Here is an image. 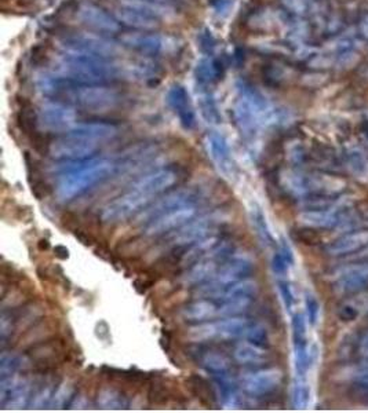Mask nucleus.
Instances as JSON below:
<instances>
[{
    "label": "nucleus",
    "instance_id": "nucleus-46",
    "mask_svg": "<svg viewBox=\"0 0 368 413\" xmlns=\"http://www.w3.org/2000/svg\"><path fill=\"white\" fill-rule=\"evenodd\" d=\"M148 398L151 402L154 404H164L168 401L170 395H171V388H168V385L164 380H158L155 382L148 392Z\"/></svg>",
    "mask_w": 368,
    "mask_h": 413
},
{
    "label": "nucleus",
    "instance_id": "nucleus-27",
    "mask_svg": "<svg viewBox=\"0 0 368 413\" xmlns=\"http://www.w3.org/2000/svg\"><path fill=\"white\" fill-rule=\"evenodd\" d=\"M72 132H76L103 145L104 142L112 141L113 138L119 135V127L113 123H103V122L78 123L75 129H72Z\"/></svg>",
    "mask_w": 368,
    "mask_h": 413
},
{
    "label": "nucleus",
    "instance_id": "nucleus-50",
    "mask_svg": "<svg viewBox=\"0 0 368 413\" xmlns=\"http://www.w3.org/2000/svg\"><path fill=\"white\" fill-rule=\"evenodd\" d=\"M197 43H199V47L200 50L205 52V54H212L214 49H215V37L212 35L210 29L205 28L199 36H197Z\"/></svg>",
    "mask_w": 368,
    "mask_h": 413
},
{
    "label": "nucleus",
    "instance_id": "nucleus-10",
    "mask_svg": "<svg viewBox=\"0 0 368 413\" xmlns=\"http://www.w3.org/2000/svg\"><path fill=\"white\" fill-rule=\"evenodd\" d=\"M152 202L144 196L137 189L130 187L123 194L117 196L101 209L100 218L104 223L116 225L127 221L132 215H138L144 208L149 206Z\"/></svg>",
    "mask_w": 368,
    "mask_h": 413
},
{
    "label": "nucleus",
    "instance_id": "nucleus-45",
    "mask_svg": "<svg viewBox=\"0 0 368 413\" xmlns=\"http://www.w3.org/2000/svg\"><path fill=\"white\" fill-rule=\"evenodd\" d=\"M277 289L282 298V302L287 311H292L295 308V293L292 289V285L289 283V277H277L276 279Z\"/></svg>",
    "mask_w": 368,
    "mask_h": 413
},
{
    "label": "nucleus",
    "instance_id": "nucleus-5",
    "mask_svg": "<svg viewBox=\"0 0 368 413\" xmlns=\"http://www.w3.org/2000/svg\"><path fill=\"white\" fill-rule=\"evenodd\" d=\"M251 321L243 315L224 317L217 321H206L195 324L188 331V339L195 343L210 340H235L243 337Z\"/></svg>",
    "mask_w": 368,
    "mask_h": 413
},
{
    "label": "nucleus",
    "instance_id": "nucleus-54",
    "mask_svg": "<svg viewBox=\"0 0 368 413\" xmlns=\"http://www.w3.org/2000/svg\"><path fill=\"white\" fill-rule=\"evenodd\" d=\"M360 32H362L363 37L368 39V14L362 20V23H360Z\"/></svg>",
    "mask_w": 368,
    "mask_h": 413
},
{
    "label": "nucleus",
    "instance_id": "nucleus-29",
    "mask_svg": "<svg viewBox=\"0 0 368 413\" xmlns=\"http://www.w3.org/2000/svg\"><path fill=\"white\" fill-rule=\"evenodd\" d=\"M181 314L186 321L199 324L206 322L218 317V305L210 299H196L188 303Z\"/></svg>",
    "mask_w": 368,
    "mask_h": 413
},
{
    "label": "nucleus",
    "instance_id": "nucleus-12",
    "mask_svg": "<svg viewBox=\"0 0 368 413\" xmlns=\"http://www.w3.org/2000/svg\"><path fill=\"white\" fill-rule=\"evenodd\" d=\"M64 50L86 52L90 55L113 59V57H116L119 52V46L110 39L104 37L101 33L94 32L68 36L64 40Z\"/></svg>",
    "mask_w": 368,
    "mask_h": 413
},
{
    "label": "nucleus",
    "instance_id": "nucleus-48",
    "mask_svg": "<svg viewBox=\"0 0 368 413\" xmlns=\"http://www.w3.org/2000/svg\"><path fill=\"white\" fill-rule=\"evenodd\" d=\"M305 308H306V318L308 322L315 327L320 317V303L316 299L315 295L311 292L305 293Z\"/></svg>",
    "mask_w": 368,
    "mask_h": 413
},
{
    "label": "nucleus",
    "instance_id": "nucleus-52",
    "mask_svg": "<svg viewBox=\"0 0 368 413\" xmlns=\"http://www.w3.org/2000/svg\"><path fill=\"white\" fill-rule=\"evenodd\" d=\"M279 251L282 252V255L287 259V262H289V264L292 266V264H294V254H292V250H291L289 243H287L284 238L280 241Z\"/></svg>",
    "mask_w": 368,
    "mask_h": 413
},
{
    "label": "nucleus",
    "instance_id": "nucleus-55",
    "mask_svg": "<svg viewBox=\"0 0 368 413\" xmlns=\"http://www.w3.org/2000/svg\"><path fill=\"white\" fill-rule=\"evenodd\" d=\"M366 136H367V145H368V131L366 132Z\"/></svg>",
    "mask_w": 368,
    "mask_h": 413
},
{
    "label": "nucleus",
    "instance_id": "nucleus-42",
    "mask_svg": "<svg viewBox=\"0 0 368 413\" xmlns=\"http://www.w3.org/2000/svg\"><path fill=\"white\" fill-rule=\"evenodd\" d=\"M243 337H244V340L251 342V343L265 347V349H268L270 344L269 331L263 322H250Z\"/></svg>",
    "mask_w": 368,
    "mask_h": 413
},
{
    "label": "nucleus",
    "instance_id": "nucleus-13",
    "mask_svg": "<svg viewBox=\"0 0 368 413\" xmlns=\"http://www.w3.org/2000/svg\"><path fill=\"white\" fill-rule=\"evenodd\" d=\"M222 222V215L212 212L209 215H203L197 219H192L188 222L181 229L171 233V244L173 248H185L188 245H192L200 240H205L210 237L212 231L221 225Z\"/></svg>",
    "mask_w": 368,
    "mask_h": 413
},
{
    "label": "nucleus",
    "instance_id": "nucleus-53",
    "mask_svg": "<svg viewBox=\"0 0 368 413\" xmlns=\"http://www.w3.org/2000/svg\"><path fill=\"white\" fill-rule=\"evenodd\" d=\"M357 351H359V354L362 357H364L368 360V331L360 336L359 343H357Z\"/></svg>",
    "mask_w": 368,
    "mask_h": 413
},
{
    "label": "nucleus",
    "instance_id": "nucleus-40",
    "mask_svg": "<svg viewBox=\"0 0 368 413\" xmlns=\"http://www.w3.org/2000/svg\"><path fill=\"white\" fill-rule=\"evenodd\" d=\"M254 299L248 298H234V299H224L218 305V317H234V315H241L250 309L251 303Z\"/></svg>",
    "mask_w": 368,
    "mask_h": 413
},
{
    "label": "nucleus",
    "instance_id": "nucleus-11",
    "mask_svg": "<svg viewBox=\"0 0 368 413\" xmlns=\"http://www.w3.org/2000/svg\"><path fill=\"white\" fill-rule=\"evenodd\" d=\"M292 346H294V366L297 378H306L315 359V353L309 346L306 336V321L304 314L297 313L291 320Z\"/></svg>",
    "mask_w": 368,
    "mask_h": 413
},
{
    "label": "nucleus",
    "instance_id": "nucleus-43",
    "mask_svg": "<svg viewBox=\"0 0 368 413\" xmlns=\"http://www.w3.org/2000/svg\"><path fill=\"white\" fill-rule=\"evenodd\" d=\"M132 1L142 4L144 7L149 8L151 11H154L161 18L171 16L176 11L173 0H132Z\"/></svg>",
    "mask_w": 368,
    "mask_h": 413
},
{
    "label": "nucleus",
    "instance_id": "nucleus-3",
    "mask_svg": "<svg viewBox=\"0 0 368 413\" xmlns=\"http://www.w3.org/2000/svg\"><path fill=\"white\" fill-rule=\"evenodd\" d=\"M58 75L74 86L110 84L119 78L120 69L110 58L64 50L58 59Z\"/></svg>",
    "mask_w": 368,
    "mask_h": 413
},
{
    "label": "nucleus",
    "instance_id": "nucleus-1",
    "mask_svg": "<svg viewBox=\"0 0 368 413\" xmlns=\"http://www.w3.org/2000/svg\"><path fill=\"white\" fill-rule=\"evenodd\" d=\"M279 182L286 194L301 202L305 209H314L334 202L345 189V182L337 177L299 170L282 174Z\"/></svg>",
    "mask_w": 368,
    "mask_h": 413
},
{
    "label": "nucleus",
    "instance_id": "nucleus-9",
    "mask_svg": "<svg viewBox=\"0 0 368 413\" xmlns=\"http://www.w3.org/2000/svg\"><path fill=\"white\" fill-rule=\"evenodd\" d=\"M38 124L47 134H67L78 124V113L68 103L47 101L38 110Z\"/></svg>",
    "mask_w": 368,
    "mask_h": 413
},
{
    "label": "nucleus",
    "instance_id": "nucleus-17",
    "mask_svg": "<svg viewBox=\"0 0 368 413\" xmlns=\"http://www.w3.org/2000/svg\"><path fill=\"white\" fill-rule=\"evenodd\" d=\"M68 354V347L61 339H47L30 347L28 357L38 371L46 373L52 372L59 362L64 361Z\"/></svg>",
    "mask_w": 368,
    "mask_h": 413
},
{
    "label": "nucleus",
    "instance_id": "nucleus-21",
    "mask_svg": "<svg viewBox=\"0 0 368 413\" xmlns=\"http://www.w3.org/2000/svg\"><path fill=\"white\" fill-rule=\"evenodd\" d=\"M167 103L178 117L183 129L193 131L197 126L196 110L188 90L183 84H173L167 91Z\"/></svg>",
    "mask_w": 368,
    "mask_h": 413
},
{
    "label": "nucleus",
    "instance_id": "nucleus-32",
    "mask_svg": "<svg viewBox=\"0 0 368 413\" xmlns=\"http://www.w3.org/2000/svg\"><path fill=\"white\" fill-rule=\"evenodd\" d=\"M219 62L217 59L212 58H202L200 61H197L196 66H195V81H196V87L197 88H211L212 84L218 80L221 76V68H219Z\"/></svg>",
    "mask_w": 368,
    "mask_h": 413
},
{
    "label": "nucleus",
    "instance_id": "nucleus-8",
    "mask_svg": "<svg viewBox=\"0 0 368 413\" xmlns=\"http://www.w3.org/2000/svg\"><path fill=\"white\" fill-rule=\"evenodd\" d=\"M100 146L101 144L71 131L55 138L47 152L58 161H79L94 157Z\"/></svg>",
    "mask_w": 368,
    "mask_h": 413
},
{
    "label": "nucleus",
    "instance_id": "nucleus-14",
    "mask_svg": "<svg viewBox=\"0 0 368 413\" xmlns=\"http://www.w3.org/2000/svg\"><path fill=\"white\" fill-rule=\"evenodd\" d=\"M115 16L122 25L129 26L137 32H152L161 25V17L132 0H125L115 10Z\"/></svg>",
    "mask_w": 368,
    "mask_h": 413
},
{
    "label": "nucleus",
    "instance_id": "nucleus-35",
    "mask_svg": "<svg viewBox=\"0 0 368 413\" xmlns=\"http://www.w3.org/2000/svg\"><path fill=\"white\" fill-rule=\"evenodd\" d=\"M257 293H258V284L251 279H243L234 284L224 285L219 301L234 299V298L254 299Z\"/></svg>",
    "mask_w": 368,
    "mask_h": 413
},
{
    "label": "nucleus",
    "instance_id": "nucleus-41",
    "mask_svg": "<svg viewBox=\"0 0 368 413\" xmlns=\"http://www.w3.org/2000/svg\"><path fill=\"white\" fill-rule=\"evenodd\" d=\"M291 402L295 409H305L311 402V388L306 378H297L291 390Z\"/></svg>",
    "mask_w": 368,
    "mask_h": 413
},
{
    "label": "nucleus",
    "instance_id": "nucleus-25",
    "mask_svg": "<svg viewBox=\"0 0 368 413\" xmlns=\"http://www.w3.org/2000/svg\"><path fill=\"white\" fill-rule=\"evenodd\" d=\"M253 270V259L247 255H234L219 266L217 276L212 280L219 285L234 284L243 279H248Z\"/></svg>",
    "mask_w": 368,
    "mask_h": 413
},
{
    "label": "nucleus",
    "instance_id": "nucleus-7",
    "mask_svg": "<svg viewBox=\"0 0 368 413\" xmlns=\"http://www.w3.org/2000/svg\"><path fill=\"white\" fill-rule=\"evenodd\" d=\"M203 200V194L199 189L193 187H183L173 190L167 193L166 196L156 199L154 203H151L146 208H144L138 215H137V222L142 225H148L154 219L159 216L180 209L184 206H197V204Z\"/></svg>",
    "mask_w": 368,
    "mask_h": 413
},
{
    "label": "nucleus",
    "instance_id": "nucleus-23",
    "mask_svg": "<svg viewBox=\"0 0 368 413\" xmlns=\"http://www.w3.org/2000/svg\"><path fill=\"white\" fill-rule=\"evenodd\" d=\"M206 149L219 173L231 178L235 174V163L228 138L219 131H211L206 136Z\"/></svg>",
    "mask_w": 368,
    "mask_h": 413
},
{
    "label": "nucleus",
    "instance_id": "nucleus-36",
    "mask_svg": "<svg viewBox=\"0 0 368 413\" xmlns=\"http://www.w3.org/2000/svg\"><path fill=\"white\" fill-rule=\"evenodd\" d=\"M32 365V361L28 356H23L14 351H3L0 360V375L1 378L17 375L21 371H25Z\"/></svg>",
    "mask_w": 368,
    "mask_h": 413
},
{
    "label": "nucleus",
    "instance_id": "nucleus-34",
    "mask_svg": "<svg viewBox=\"0 0 368 413\" xmlns=\"http://www.w3.org/2000/svg\"><path fill=\"white\" fill-rule=\"evenodd\" d=\"M250 218H251V223H253L254 232L257 233V237L263 243V247L272 248L275 245V237L270 232V228H269V223H268L266 216L263 214V208L258 206L257 203H254L251 206Z\"/></svg>",
    "mask_w": 368,
    "mask_h": 413
},
{
    "label": "nucleus",
    "instance_id": "nucleus-20",
    "mask_svg": "<svg viewBox=\"0 0 368 413\" xmlns=\"http://www.w3.org/2000/svg\"><path fill=\"white\" fill-rule=\"evenodd\" d=\"M196 212H197L196 206H184L180 209L170 211L154 219L152 222H149L144 229V235L149 238V237H160V235L171 234L181 229L192 219H195Z\"/></svg>",
    "mask_w": 368,
    "mask_h": 413
},
{
    "label": "nucleus",
    "instance_id": "nucleus-16",
    "mask_svg": "<svg viewBox=\"0 0 368 413\" xmlns=\"http://www.w3.org/2000/svg\"><path fill=\"white\" fill-rule=\"evenodd\" d=\"M180 171L173 167H164L155 171H151L141 177L135 183H132V187L141 192L144 196H146L152 203L164 194L167 190H170L177 182L180 181Z\"/></svg>",
    "mask_w": 368,
    "mask_h": 413
},
{
    "label": "nucleus",
    "instance_id": "nucleus-22",
    "mask_svg": "<svg viewBox=\"0 0 368 413\" xmlns=\"http://www.w3.org/2000/svg\"><path fill=\"white\" fill-rule=\"evenodd\" d=\"M368 288V262H353L341 269L335 277L334 289L341 295L359 293Z\"/></svg>",
    "mask_w": 368,
    "mask_h": 413
},
{
    "label": "nucleus",
    "instance_id": "nucleus-31",
    "mask_svg": "<svg viewBox=\"0 0 368 413\" xmlns=\"http://www.w3.org/2000/svg\"><path fill=\"white\" fill-rule=\"evenodd\" d=\"M197 106L202 119L209 126H218L222 122L219 105L211 88H197Z\"/></svg>",
    "mask_w": 368,
    "mask_h": 413
},
{
    "label": "nucleus",
    "instance_id": "nucleus-37",
    "mask_svg": "<svg viewBox=\"0 0 368 413\" xmlns=\"http://www.w3.org/2000/svg\"><path fill=\"white\" fill-rule=\"evenodd\" d=\"M199 360L200 365L210 373L211 376L231 373L229 359L219 351H206L200 356Z\"/></svg>",
    "mask_w": 368,
    "mask_h": 413
},
{
    "label": "nucleus",
    "instance_id": "nucleus-44",
    "mask_svg": "<svg viewBox=\"0 0 368 413\" xmlns=\"http://www.w3.org/2000/svg\"><path fill=\"white\" fill-rule=\"evenodd\" d=\"M347 164H349L347 167L352 170V173L355 175H359V178L368 180L367 160L360 152H357V151L349 152L347 153Z\"/></svg>",
    "mask_w": 368,
    "mask_h": 413
},
{
    "label": "nucleus",
    "instance_id": "nucleus-49",
    "mask_svg": "<svg viewBox=\"0 0 368 413\" xmlns=\"http://www.w3.org/2000/svg\"><path fill=\"white\" fill-rule=\"evenodd\" d=\"M291 267L287 259L282 255V252L277 250L273 257H272V270L275 277H287L289 276V270Z\"/></svg>",
    "mask_w": 368,
    "mask_h": 413
},
{
    "label": "nucleus",
    "instance_id": "nucleus-28",
    "mask_svg": "<svg viewBox=\"0 0 368 413\" xmlns=\"http://www.w3.org/2000/svg\"><path fill=\"white\" fill-rule=\"evenodd\" d=\"M219 263L212 259H205L185 270L183 283L188 286H197L212 280L217 276Z\"/></svg>",
    "mask_w": 368,
    "mask_h": 413
},
{
    "label": "nucleus",
    "instance_id": "nucleus-6",
    "mask_svg": "<svg viewBox=\"0 0 368 413\" xmlns=\"http://www.w3.org/2000/svg\"><path fill=\"white\" fill-rule=\"evenodd\" d=\"M69 90L71 100L88 112H109L116 109L122 103V94L110 84H72Z\"/></svg>",
    "mask_w": 368,
    "mask_h": 413
},
{
    "label": "nucleus",
    "instance_id": "nucleus-15",
    "mask_svg": "<svg viewBox=\"0 0 368 413\" xmlns=\"http://www.w3.org/2000/svg\"><path fill=\"white\" fill-rule=\"evenodd\" d=\"M283 372L279 368H263L247 372L241 376L243 390L251 397H266L283 385Z\"/></svg>",
    "mask_w": 368,
    "mask_h": 413
},
{
    "label": "nucleus",
    "instance_id": "nucleus-39",
    "mask_svg": "<svg viewBox=\"0 0 368 413\" xmlns=\"http://www.w3.org/2000/svg\"><path fill=\"white\" fill-rule=\"evenodd\" d=\"M57 388H58V382H55V379L53 378H47L45 380V383H42L40 388H38L36 392L32 395L29 407H32L35 409H42V408L50 405Z\"/></svg>",
    "mask_w": 368,
    "mask_h": 413
},
{
    "label": "nucleus",
    "instance_id": "nucleus-30",
    "mask_svg": "<svg viewBox=\"0 0 368 413\" xmlns=\"http://www.w3.org/2000/svg\"><path fill=\"white\" fill-rule=\"evenodd\" d=\"M234 359L240 365L260 366L268 361V350L251 342H240L234 349Z\"/></svg>",
    "mask_w": 368,
    "mask_h": 413
},
{
    "label": "nucleus",
    "instance_id": "nucleus-38",
    "mask_svg": "<svg viewBox=\"0 0 368 413\" xmlns=\"http://www.w3.org/2000/svg\"><path fill=\"white\" fill-rule=\"evenodd\" d=\"M189 388L192 392L206 405H214V402L218 400L215 386H212L210 382L199 375H192L189 378Z\"/></svg>",
    "mask_w": 368,
    "mask_h": 413
},
{
    "label": "nucleus",
    "instance_id": "nucleus-33",
    "mask_svg": "<svg viewBox=\"0 0 368 413\" xmlns=\"http://www.w3.org/2000/svg\"><path fill=\"white\" fill-rule=\"evenodd\" d=\"M97 404L101 409H127L130 407L126 394L113 386H106L98 391Z\"/></svg>",
    "mask_w": 368,
    "mask_h": 413
},
{
    "label": "nucleus",
    "instance_id": "nucleus-24",
    "mask_svg": "<svg viewBox=\"0 0 368 413\" xmlns=\"http://www.w3.org/2000/svg\"><path fill=\"white\" fill-rule=\"evenodd\" d=\"M368 247V228H359L335 238L326 247V252L331 257H352Z\"/></svg>",
    "mask_w": 368,
    "mask_h": 413
},
{
    "label": "nucleus",
    "instance_id": "nucleus-4",
    "mask_svg": "<svg viewBox=\"0 0 368 413\" xmlns=\"http://www.w3.org/2000/svg\"><path fill=\"white\" fill-rule=\"evenodd\" d=\"M116 163L108 158H87L83 160L79 167L61 175L55 193L59 202H71L98 183L106 181L116 170Z\"/></svg>",
    "mask_w": 368,
    "mask_h": 413
},
{
    "label": "nucleus",
    "instance_id": "nucleus-18",
    "mask_svg": "<svg viewBox=\"0 0 368 413\" xmlns=\"http://www.w3.org/2000/svg\"><path fill=\"white\" fill-rule=\"evenodd\" d=\"M32 398V383L28 378L17 375L1 378L0 405L4 409H21L29 405Z\"/></svg>",
    "mask_w": 368,
    "mask_h": 413
},
{
    "label": "nucleus",
    "instance_id": "nucleus-51",
    "mask_svg": "<svg viewBox=\"0 0 368 413\" xmlns=\"http://www.w3.org/2000/svg\"><path fill=\"white\" fill-rule=\"evenodd\" d=\"M284 8L291 14L304 16L309 10V0H280Z\"/></svg>",
    "mask_w": 368,
    "mask_h": 413
},
{
    "label": "nucleus",
    "instance_id": "nucleus-19",
    "mask_svg": "<svg viewBox=\"0 0 368 413\" xmlns=\"http://www.w3.org/2000/svg\"><path fill=\"white\" fill-rule=\"evenodd\" d=\"M78 18L96 33L115 35L120 30V23L116 16L108 13L104 7L91 1H83L80 4Z\"/></svg>",
    "mask_w": 368,
    "mask_h": 413
},
{
    "label": "nucleus",
    "instance_id": "nucleus-2",
    "mask_svg": "<svg viewBox=\"0 0 368 413\" xmlns=\"http://www.w3.org/2000/svg\"><path fill=\"white\" fill-rule=\"evenodd\" d=\"M232 117L240 134L246 139H253L260 129L275 124L279 113L260 90L241 81L237 86Z\"/></svg>",
    "mask_w": 368,
    "mask_h": 413
},
{
    "label": "nucleus",
    "instance_id": "nucleus-47",
    "mask_svg": "<svg viewBox=\"0 0 368 413\" xmlns=\"http://www.w3.org/2000/svg\"><path fill=\"white\" fill-rule=\"evenodd\" d=\"M74 386L72 385H61L57 388L55 394H54L53 401L50 404V407H57V408H62L68 404V401L74 400Z\"/></svg>",
    "mask_w": 368,
    "mask_h": 413
},
{
    "label": "nucleus",
    "instance_id": "nucleus-26",
    "mask_svg": "<svg viewBox=\"0 0 368 413\" xmlns=\"http://www.w3.org/2000/svg\"><path fill=\"white\" fill-rule=\"evenodd\" d=\"M123 43L144 57H159L167 49V40L155 32H134L123 37Z\"/></svg>",
    "mask_w": 368,
    "mask_h": 413
}]
</instances>
